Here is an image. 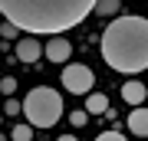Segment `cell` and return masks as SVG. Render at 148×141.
Here are the masks:
<instances>
[{"mask_svg":"<svg viewBox=\"0 0 148 141\" xmlns=\"http://www.w3.org/2000/svg\"><path fill=\"white\" fill-rule=\"evenodd\" d=\"M102 59L115 72H145L148 69V20L145 16H115L102 33Z\"/></svg>","mask_w":148,"mask_h":141,"instance_id":"2","label":"cell"},{"mask_svg":"<svg viewBox=\"0 0 148 141\" xmlns=\"http://www.w3.org/2000/svg\"><path fill=\"white\" fill-rule=\"evenodd\" d=\"M95 141H128V138H125V135H119V131H102Z\"/></svg>","mask_w":148,"mask_h":141,"instance_id":"12","label":"cell"},{"mask_svg":"<svg viewBox=\"0 0 148 141\" xmlns=\"http://www.w3.org/2000/svg\"><path fill=\"white\" fill-rule=\"evenodd\" d=\"M0 85H3V92H7V95H10V92L16 89V82H13V79H3V82H0Z\"/></svg>","mask_w":148,"mask_h":141,"instance_id":"15","label":"cell"},{"mask_svg":"<svg viewBox=\"0 0 148 141\" xmlns=\"http://www.w3.org/2000/svg\"><path fill=\"white\" fill-rule=\"evenodd\" d=\"M145 95H148V89H145L142 82H135V79L122 85V99H125L128 105H142V102H145Z\"/></svg>","mask_w":148,"mask_h":141,"instance_id":"8","label":"cell"},{"mask_svg":"<svg viewBox=\"0 0 148 141\" xmlns=\"http://www.w3.org/2000/svg\"><path fill=\"white\" fill-rule=\"evenodd\" d=\"M92 85H95V76H92L89 66H82V63H66L63 66V89L66 92L86 95V92H92Z\"/></svg>","mask_w":148,"mask_h":141,"instance_id":"4","label":"cell"},{"mask_svg":"<svg viewBox=\"0 0 148 141\" xmlns=\"http://www.w3.org/2000/svg\"><path fill=\"white\" fill-rule=\"evenodd\" d=\"M23 115L33 128H53L59 115H63V99H59L56 89H49V85H36V89H30L23 95Z\"/></svg>","mask_w":148,"mask_h":141,"instance_id":"3","label":"cell"},{"mask_svg":"<svg viewBox=\"0 0 148 141\" xmlns=\"http://www.w3.org/2000/svg\"><path fill=\"white\" fill-rule=\"evenodd\" d=\"M40 56H43V46L33 36H23L20 43H16V59H20V63H36Z\"/></svg>","mask_w":148,"mask_h":141,"instance_id":"6","label":"cell"},{"mask_svg":"<svg viewBox=\"0 0 148 141\" xmlns=\"http://www.w3.org/2000/svg\"><path fill=\"white\" fill-rule=\"evenodd\" d=\"M10 138H13V141H33V131H30L27 125H16V128L10 131Z\"/></svg>","mask_w":148,"mask_h":141,"instance_id":"11","label":"cell"},{"mask_svg":"<svg viewBox=\"0 0 148 141\" xmlns=\"http://www.w3.org/2000/svg\"><path fill=\"white\" fill-rule=\"evenodd\" d=\"M16 112H20V102L10 99V102H7V115H16Z\"/></svg>","mask_w":148,"mask_h":141,"instance_id":"14","label":"cell"},{"mask_svg":"<svg viewBox=\"0 0 148 141\" xmlns=\"http://www.w3.org/2000/svg\"><path fill=\"white\" fill-rule=\"evenodd\" d=\"M92 10H99V13H115L119 10V0H95V7H92Z\"/></svg>","mask_w":148,"mask_h":141,"instance_id":"10","label":"cell"},{"mask_svg":"<svg viewBox=\"0 0 148 141\" xmlns=\"http://www.w3.org/2000/svg\"><path fill=\"white\" fill-rule=\"evenodd\" d=\"M128 131L132 135H138V138H145L148 135V112L138 105L135 112H128Z\"/></svg>","mask_w":148,"mask_h":141,"instance_id":"7","label":"cell"},{"mask_svg":"<svg viewBox=\"0 0 148 141\" xmlns=\"http://www.w3.org/2000/svg\"><path fill=\"white\" fill-rule=\"evenodd\" d=\"M109 108L106 92H86V115H102Z\"/></svg>","mask_w":148,"mask_h":141,"instance_id":"9","label":"cell"},{"mask_svg":"<svg viewBox=\"0 0 148 141\" xmlns=\"http://www.w3.org/2000/svg\"><path fill=\"white\" fill-rule=\"evenodd\" d=\"M86 118H89L86 112H76V115H73V125H76V128H79V125H86Z\"/></svg>","mask_w":148,"mask_h":141,"instance_id":"13","label":"cell"},{"mask_svg":"<svg viewBox=\"0 0 148 141\" xmlns=\"http://www.w3.org/2000/svg\"><path fill=\"white\" fill-rule=\"evenodd\" d=\"M59 141H76V138H73V135H63V138H59Z\"/></svg>","mask_w":148,"mask_h":141,"instance_id":"16","label":"cell"},{"mask_svg":"<svg viewBox=\"0 0 148 141\" xmlns=\"http://www.w3.org/2000/svg\"><path fill=\"white\" fill-rule=\"evenodd\" d=\"M43 56H46L49 63H69L73 46H69V40H63V36H49V43L43 46Z\"/></svg>","mask_w":148,"mask_h":141,"instance_id":"5","label":"cell"},{"mask_svg":"<svg viewBox=\"0 0 148 141\" xmlns=\"http://www.w3.org/2000/svg\"><path fill=\"white\" fill-rule=\"evenodd\" d=\"M95 0H0V13L20 33H56L73 30L92 13Z\"/></svg>","mask_w":148,"mask_h":141,"instance_id":"1","label":"cell"}]
</instances>
